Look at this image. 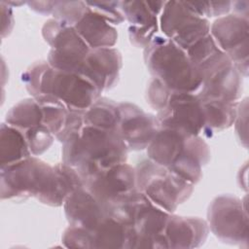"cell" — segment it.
<instances>
[{
	"instance_id": "13",
	"label": "cell",
	"mask_w": 249,
	"mask_h": 249,
	"mask_svg": "<svg viewBox=\"0 0 249 249\" xmlns=\"http://www.w3.org/2000/svg\"><path fill=\"white\" fill-rule=\"evenodd\" d=\"M84 186L98 199L108 213L111 203L137 189L135 167L126 162L114 165L86 179Z\"/></svg>"
},
{
	"instance_id": "14",
	"label": "cell",
	"mask_w": 249,
	"mask_h": 249,
	"mask_svg": "<svg viewBox=\"0 0 249 249\" xmlns=\"http://www.w3.org/2000/svg\"><path fill=\"white\" fill-rule=\"evenodd\" d=\"M169 215L146 197L137 207L130 224L133 232L131 248H167L164 229Z\"/></svg>"
},
{
	"instance_id": "32",
	"label": "cell",
	"mask_w": 249,
	"mask_h": 249,
	"mask_svg": "<svg viewBox=\"0 0 249 249\" xmlns=\"http://www.w3.org/2000/svg\"><path fill=\"white\" fill-rule=\"evenodd\" d=\"M49 65L47 60H39L29 66L22 74V82L31 94V97H37L39 95V87L42 75Z\"/></svg>"
},
{
	"instance_id": "25",
	"label": "cell",
	"mask_w": 249,
	"mask_h": 249,
	"mask_svg": "<svg viewBox=\"0 0 249 249\" xmlns=\"http://www.w3.org/2000/svg\"><path fill=\"white\" fill-rule=\"evenodd\" d=\"M164 1H121L124 18L132 26H148L159 22Z\"/></svg>"
},
{
	"instance_id": "31",
	"label": "cell",
	"mask_w": 249,
	"mask_h": 249,
	"mask_svg": "<svg viewBox=\"0 0 249 249\" xmlns=\"http://www.w3.org/2000/svg\"><path fill=\"white\" fill-rule=\"evenodd\" d=\"M172 91L160 80L153 78L147 89V101L154 110L159 112L165 106Z\"/></svg>"
},
{
	"instance_id": "29",
	"label": "cell",
	"mask_w": 249,
	"mask_h": 249,
	"mask_svg": "<svg viewBox=\"0 0 249 249\" xmlns=\"http://www.w3.org/2000/svg\"><path fill=\"white\" fill-rule=\"evenodd\" d=\"M88 8L100 16L109 23L120 24L125 18L121 10V1H109V2H86Z\"/></svg>"
},
{
	"instance_id": "27",
	"label": "cell",
	"mask_w": 249,
	"mask_h": 249,
	"mask_svg": "<svg viewBox=\"0 0 249 249\" xmlns=\"http://www.w3.org/2000/svg\"><path fill=\"white\" fill-rule=\"evenodd\" d=\"M32 156H40L53 145L54 135L44 125L22 130Z\"/></svg>"
},
{
	"instance_id": "21",
	"label": "cell",
	"mask_w": 249,
	"mask_h": 249,
	"mask_svg": "<svg viewBox=\"0 0 249 249\" xmlns=\"http://www.w3.org/2000/svg\"><path fill=\"white\" fill-rule=\"evenodd\" d=\"M31 156L23 131L3 123L0 128V167L19 162Z\"/></svg>"
},
{
	"instance_id": "28",
	"label": "cell",
	"mask_w": 249,
	"mask_h": 249,
	"mask_svg": "<svg viewBox=\"0 0 249 249\" xmlns=\"http://www.w3.org/2000/svg\"><path fill=\"white\" fill-rule=\"evenodd\" d=\"M61 240L63 245L68 248H93L92 231L80 227L69 225L63 231Z\"/></svg>"
},
{
	"instance_id": "35",
	"label": "cell",
	"mask_w": 249,
	"mask_h": 249,
	"mask_svg": "<svg viewBox=\"0 0 249 249\" xmlns=\"http://www.w3.org/2000/svg\"><path fill=\"white\" fill-rule=\"evenodd\" d=\"M2 7V37L9 35L14 26V16L13 11L4 1L1 2Z\"/></svg>"
},
{
	"instance_id": "2",
	"label": "cell",
	"mask_w": 249,
	"mask_h": 249,
	"mask_svg": "<svg viewBox=\"0 0 249 249\" xmlns=\"http://www.w3.org/2000/svg\"><path fill=\"white\" fill-rule=\"evenodd\" d=\"M127 152L116 130L84 124L62 143V161L76 169L85 182L99 171L126 162Z\"/></svg>"
},
{
	"instance_id": "5",
	"label": "cell",
	"mask_w": 249,
	"mask_h": 249,
	"mask_svg": "<svg viewBox=\"0 0 249 249\" xmlns=\"http://www.w3.org/2000/svg\"><path fill=\"white\" fill-rule=\"evenodd\" d=\"M42 94L55 98L70 111H86L101 96V91L84 76L54 69L49 64L40 82L38 96Z\"/></svg>"
},
{
	"instance_id": "37",
	"label": "cell",
	"mask_w": 249,
	"mask_h": 249,
	"mask_svg": "<svg viewBox=\"0 0 249 249\" xmlns=\"http://www.w3.org/2000/svg\"><path fill=\"white\" fill-rule=\"evenodd\" d=\"M248 7H249L248 1L231 2V9L234 11L233 14H236L242 17L248 18Z\"/></svg>"
},
{
	"instance_id": "17",
	"label": "cell",
	"mask_w": 249,
	"mask_h": 249,
	"mask_svg": "<svg viewBox=\"0 0 249 249\" xmlns=\"http://www.w3.org/2000/svg\"><path fill=\"white\" fill-rule=\"evenodd\" d=\"M205 220L198 217L178 216L171 213L164 229L167 248L200 247L209 233Z\"/></svg>"
},
{
	"instance_id": "18",
	"label": "cell",
	"mask_w": 249,
	"mask_h": 249,
	"mask_svg": "<svg viewBox=\"0 0 249 249\" xmlns=\"http://www.w3.org/2000/svg\"><path fill=\"white\" fill-rule=\"evenodd\" d=\"M193 136L178 129L159 126L146 149L148 159L170 168L188 152Z\"/></svg>"
},
{
	"instance_id": "15",
	"label": "cell",
	"mask_w": 249,
	"mask_h": 249,
	"mask_svg": "<svg viewBox=\"0 0 249 249\" xmlns=\"http://www.w3.org/2000/svg\"><path fill=\"white\" fill-rule=\"evenodd\" d=\"M123 57L116 48L91 49L85 58L80 75L93 83L102 92L118 82Z\"/></svg>"
},
{
	"instance_id": "20",
	"label": "cell",
	"mask_w": 249,
	"mask_h": 249,
	"mask_svg": "<svg viewBox=\"0 0 249 249\" xmlns=\"http://www.w3.org/2000/svg\"><path fill=\"white\" fill-rule=\"evenodd\" d=\"M132 229L111 216L92 231L93 248H127L132 245Z\"/></svg>"
},
{
	"instance_id": "7",
	"label": "cell",
	"mask_w": 249,
	"mask_h": 249,
	"mask_svg": "<svg viewBox=\"0 0 249 249\" xmlns=\"http://www.w3.org/2000/svg\"><path fill=\"white\" fill-rule=\"evenodd\" d=\"M202 84L196 95L200 100L238 102L242 95V75L220 50L198 65Z\"/></svg>"
},
{
	"instance_id": "19",
	"label": "cell",
	"mask_w": 249,
	"mask_h": 249,
	"mask_svg": "<svg viewBox=\"0 0 249 249\" xmlns=\"http://www.w3.org/2000/svg\"><path fill=\"white\" fill-rule=\"evenodd\" d=\"M74 28L90 49L113 48L118 41L115 26L89 9Z\"/></svg>"
},
{
	"instance_id": "22",
	"label": "cell",
	"mask_w": 249,
	"mask_h": 249,
	"mask_svg": "<svg viewBox=\"0 0 249 249\" xmlns=\"http://www.w3.org/2000/svg\"><path fill=\"white\" fill-rule=\"evenodd\" d=\"M205 117V130L219 132L231 127L236 117L238 102L200 100Z\"/></svg>"
},
{
	"instance_id": "36",
	"label": "cell",
	"mask_w": 249,
	"mask_h": 249,
	"mask_svg": "<svg viewBox=\"0 0 249 249\" xmlns=\"http://www.w3.org/2000/svg\"><path fill=\"white\" fill-rule=\"evenodd\" d=\"M55 1H29L26 4L31 10L41 15H52Z\"/></svg>"
},
{
	"instance_id": "33",
	"label": "cell",
	"mask_w": 249,
	"mask_h": 249,
	"mask_svg": "<svg viewBox=\"0 0 249 249\" xmlns=\"http://www.w3.org/2000/svg\"><path fill=\"white\" fill-rule=\"evenodd\" d=\"M159 22L148 26H132L128 27V37L133 46L145 49L153 38L159 33Z\"/></svg>"
},
{
	"instance_id": "8",
	"label": "cell",
	"mask_w": 249,
	"mask_h": 249,
	"mask_svg": "<svg viewBox=\"0 0 249 249\" xmlns=\"http://www.w3.org/2000/svg\"><path fill=\"white\" fill-rule=\"evenodd\" d=\"M244 201L231 195L216 196L209 204V231L222 242L248 246V214Z\"/></svg>"
},
{
	"instance_id": "12",
	"label": "cell",
	"mask_w": 249,
	"mask_h": 249,
	"mask_svg": "<svg viewBox=\"0 0 249 249\" xmlns=\"http://www.w3.org/2000/svg\"><path fill=\"white\" fill-rule=\"evenodd\" d=\"M118 106L120 120L117 132L128 151L147 149L159 128L156 116L130 102H119Z\"/></svg>"
},
{
	"instance_id": "23",
	"label": "cell",
	"mask_w": 249,
	"mask_h": 249,
	"mask_svg": "<svg viewBox=\"0 0 249 249\" xmlns=\"http://www.w3.org/2000/svg\"><path fill=\"white\" fill-rule=\"evenodd\" d=\"M120 120L118 103L106 98L99 97L85 112L84 122L86 124L108 130H116Z\"/></svg>"
},
{
	"instance_id": "16",
	"label": "cell",
	"mask_w": 249,
	"mask_h": 249,
	"mask_svg": "<svg viewBox=\"0 0 249 249\" xmlns=\"http://www.w3.org/2000/svg\"><path fill=\"white\" fill-rule=\"evenodd\" d=\"M63 208L70 226L91 231L109 216L104 206L85 186L76 189L67 196Z\"/></svg>"
},
{
	"instance_id": "24",
	"label": "cell",
	"mask_w": 249,
	"mask_h": 249,
	"mask_svg": "<svg viewBox=\"0 0 249 249\" xmlns=\"http://www.w3.org/2000/svg\"><path fill=\"white\" fill-rule=\"evenodd\" d=\"M5 123L21 130L43 125V111L41 105L33 97L24 98L8 111Z\"/></svg>"
},
{
	"instance_id": "30",
	"label": "cell",
	"mask_w": 249,
	"mask_h": 249,
	"mask_svg": "<svg viewBox=\"0 0 249 249\" xmlns=\"http://www.w3.org/2000/svg\"><path fill=\"white\" fill-rule=\"evenodd\" d=\"M220 51L210 33L202 39L196 42L193 46L186 50L190 59L198 67V65L212 54Z\"/></svg>"
},
{
	"instance_id": "6",
	"label": "cell",
	"mask_w": 249,
	"mask_h": 249,
	"mask_svg": "<svg viewBox=\"0 0 249 249\" xmlns=\"http://www.w3.org/2000/svg\"><path fill=\"white\" fill-rule=\"evenodd\" d=\"M42 35L51 46L47 59L50 66L80 74L85 58L91 49L74 26L55 18H50L42 27Z\"/></svg>"
},
{
	"instance_id": "10",
	"label": "cell",
	"mask_w": 249,
	"mask_h": 249,
	"mask_svg": "<svg viewBox=\"0 0 249 249\" xmlns=\"http://www.w3.org/2000/svg\"><path fill=\"white\" fill-rule=\"evenodd\" d=\"M248 23L247 17L228 14L210 24V35L216 45L244 77L248 75Z\"/></svg>"
},
{
	"instance_id": "34",
	"label": "cell",
	"mask_w": 249,
	"mask_h": 249,
	"mask_svg": "<svg viewBox=\"0 0 249 249\" xmlns=\"http://www.w3.org/2000/svg\"><path fill=\"white\" fill-rule=\"evenodd\" d=\"M248 99L244 98L239 101L237 104V111L235 121L233 123L235 126V132L238 136V139L243 144V146L247 147V116H248Z\"/></svg>"
},
{
	"instance_id": "1",
	"label": "cell",
	"mask_w": 249,
	"mask_h": 249,
	"mask_svg": "<svg viewBox=\"0 0 249 249\" xmlns=\"http://www.w3.org/2000/svg\"><path fill=\"white\" fill-rule=\"evenodd\" d=\"M0 169L2 199L35 197L57 207L73 191L84 186L82 177L70 165L63 161L50 165L35 156Z\"/></svg>"
},
{
	"instance_id": "3",
	"label": "cell",
	"mask_w": 249,
	"mask_h": 249,
	"mask_svg": "<svg viewBox=\"0 0 249 249\" xmlns=\"http://www.w3.org/2000/svg\"><path fill=\"white\" fill-rule=\"evenodd\" d=\"M144 61L153 78L173 91L196 94L201 87L200 69L184 49L162 34L158 33L144 49Z\"/></svg>"
},
{
	"instance_id": "11",
	"label": "cell",
	"mask_w": 249,
	"mask_h": 249,
	"mask_svg": "<svg viewBox=\"0 0 249 249\" xmlns=\"http://www.w3.org/2000/svg\"><path fill=\"white\" fill-rule=\"evenodd\" d=\"M156 118L160 127H170L191 135H200L205 129L204 111L196 93L172 91Z\"/></svg>"
},
{
	"instance_id": "4",
	"label": "cell",
	"mask_w": 249,
	"mask_h": 249,
	"mask_svg": "<svg viewBox=\"0 0 249 249\" xmlns=\"http://www.w3.org/2000/svg\"><path fill=\"white\" fill-rule=\"evenodd\" d=\"M135 174L137 190L153 204L170 214L194 192L195 185L150 159L138 162Z\"/></svg>"
},
{
	"instance_id": "9",
	"label": "cell",
	"mask_w": 249,
	"mask_h": 249,
	"mask_svg": "<svg viewBox=\"0 0 249 249\" xmlns=\"http://www.w3.org/2000/svg\"><path fill=\"white\" fill-rule=\"evenodd\" d=\"M159 26L163 36L185 51L210 33L209 20L191 12L182 1H164Z\"/></svg>"
},
{
	"instance_id": "26",
	"label": "cell",
	"mask_w": 249,
	"mask_h": 249,
	"mask_svg": "<svg viewBox=\"0 0 249 249\" xmlns=\"http://www.w3.org/2000/svg\"><path fill=\"white\" fill-rule=\"evenodd\" d=\"M89 11L85 1H55L53 18L74 26Z\"/></svg>"
}]
</instances>
